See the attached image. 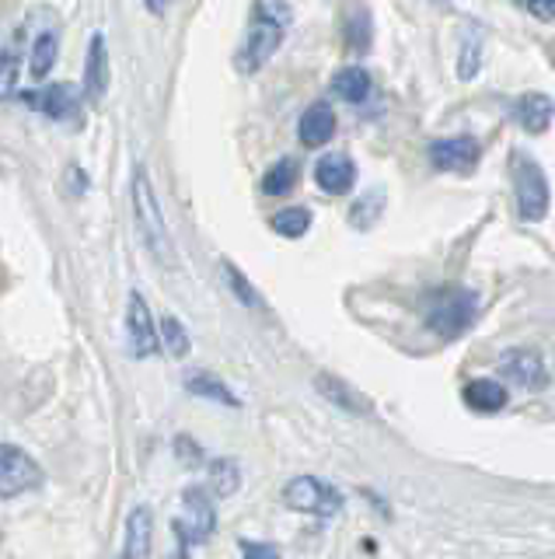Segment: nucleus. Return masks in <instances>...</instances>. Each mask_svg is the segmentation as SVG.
I'll return each instance as SVG.
<instances>
[{
  "label": "nucleus",
  "mask_w": 555,
  "mask_h": 559,
  "mask_svg": "<svg viewBox=\"0 0 555 559\" xmlns=\"http://www.w3.org/2000/svg\"><path fill=\"white\" fill-rule=\"evenodd\" d=\"M287 28H290V4L287 0H255L249 35L238 49V67L245 70V74H255V70L263 67L276 49H280Z\"/></svg>",
  "instance_id": "nucleus-1"
},
{
  "label": "nucleus",
  "mask_w": 555,
  "mask_h": 559,
  "mask_svg": "<svg viewBox=\"0 0 555 559\" xmlns=\"http://www.w3.org/2000/svg\"><path fill=\"white\" fill-rule=\"evenodd\" d=\"M475 322V294L464 287H444L426 301V329L441 340H458Z\"/></svg>",
  "instance_id": "nucleus-2"
},
{
  "label": "nucleus",
  "mask_w": 555,
  "mask_h": 559,
  "mask_svg": "<svg viewBox=\"0 0 555 559\" xmlns=\"http://www.w3.org/2000/svg\"><path fill=\"white\" fill-rule=\"evenodd\" d=\"M133 214H136V227H141V238L150 249L154 259L171 262V238H168V224L158 210V197H154V186L147 179V171L141 168L133 175Z\"/></svg>",
  "instance_id": "nucleus-3"
},
{
  "label": "nucleus",
  "mask_w": 555,
  "mask_h": 559,
  "mask_svg": "<svg viewBox=\"0 0 555 559\" xmlns=\"http://www.w3.org/2000/svg\"><path fill=\"white\" fill-rule=\"evenodd\" d=\"M514 171V197H517V214L520 221H542L548 214V179L545 171L538 168L531 154H514L510 162Z\"/></svg>",
  "instance_id": "nucleus-4"
},
{
  "label": "nucleus",
  "mask_w": 555,
  "mask_h": 559,
  "mask_svg": "<svg viewBox=\"0 0 555 559\" xmlns=\"http://www.w3.org/2000/svg\"><path fill=\"white\" fill-rule=\"evenodd\" d=\"M182 503H185V518L171 521V532H176V538H179V556L185 559L189 546H203V542L214 535L217 511H214L210 497H206L203 489H196V486L185 489Z\"/></svg>",
  "instance_id": "nucleus-5"
},
{
  "label": "nucleus",
  "mask_w": 555,
  "mask_h": 559,
  "mask_svg": "<svg viewBox=\"0 0 555 559\" xmlns=\"http://www.w3.org/2000/svg\"><path fill=\"white\" fill-rule=\"evenodd\" d=\"M283 503L290 511H301V514L333 518L342 511V493L333 483H322L315 476H298L283 486Z\"/></svg>",
  "instance_id": "nucleus-6"
},
{
  "label": "nucleus",
  "mask_w": 555,
  "mask_h": 559,
  "mask_svg": "<svg viewBox=\"0 0 555 559\" xmlns=\"http://www.w3.org/2000/svg\"><path fill=\"white\" fill-rule=\"evenodd\" d=\"M126 336H130V349L133 357H154L161 349V332L158 322H154L150 305L144 301V294H130V308H126Z\"/></svg>",
  "instance_id": "nucleus-7"
},
{
  "label": "nucleus",
  "mask_w": 555,
  "mask_h": 559,
  "mask_svg": "<svg viewBox=\"0 0 555 559\" xmlns=\"http://www.w3.org/2000/svg\"><path fill=\"white\" fill-rule=\"evenodd\" d=\"M43 468L28 459L22 448L0 444V497H19L25 489L39 486Z\"/></svg>",
  "instance_id": "nucleus-8"
},
{
  "label": "nucleus",
  "mask_w": 555,
  "mask_h": 559,
  "mask_svg": "<svg viewBox=\"0 0 555 559\" xmlns=\"http://www.w3.org/2000/svg\"><path fill=\"white\" fill-rule=\"evenodd\" d=\"M499 374L507 378L510 384H520L528 392H542L548 384V371H545V360L538 349H507L499 357Z\"/></svg>",
  "instance_id": "nucleus-9"
},
{
  "label": "nucleus",
  "mask_w": 555,
  "mask_h": 559,
  "mask_svg": "<svg viewBox=\"0 0 555 559\" xmlns=\"http://www.w3.org/2000/svg\"><path fill=\"white\" fill-rule=\"evenodd\" d=\"M479 157H482V147L475 136H447V140H437V144H430V162L441 171L472 175Z\"/></svg>",
  "instance_id": "nucleus-10"
},
{
  "label": "nucleus",
  "mask_w": 555,
  "mask_h": 559,
  "mask_svg": "<svg viewBox=\"0 0 555 559\" xmlns=\"http://www.w3.org/2000/svg\"><path fill=\"white\" fill-rule=\"evenodd\" d=\"M25 102H28V109H39L49 119L67 122V119H74L81 109V87L71 81H60V84L43 87V92H28Z\"/></svg>",
  "instance_id": "nucleus-11"
},
{
  "label": "nucleus",
  "mask_w": 555,
  "mask_h": 559,
  "mask_svg": "<svg viewBox=\"0 0 555 559\" xmlns=\"http://www.w3.org/2000/svg\"><path fill=\"white\" fill-rule=\"evenodd\" d=\"M109 81H112L109 46H106V35L95 32L92 43H88V57H84V98H88L92 105H98L109 92Z\"/></svg>",
  "instance_id": "nucleus-12"
},
{
  "label": "nucleus",
  "mask_w": 555,
  "mask_h": 559,
  "mask_svg": "<svg viewBox=\"0 0 555 559\" xmlns=\"http://www.w3.org/2000/svg\"><path fill=\"white\" fill-rule=\"evenodd\" d=\"M315 182L328 197H342V192H350L357 182V165L346 154H325L315 165Z\"/></svg>",
  "instance_id": "nucleus-13"
},
{
  "label": "nucleus",
  "mask_w": 555,
  "mask_h": 559,
  "mask_svg": "<svg viewBox=\"0 0 555 559\" xmlns=\"http://www.w3.org/2000/svg\"><path fill=\"white\" fill-rule=\"evenodd\" d=\"M298 133H301V144L304 147H325L328 140H333V133H336V112H333V105H325V102L307 105L301 122H298Z\"/></svg>",
  "instance_id": "nucleus-14"
},
{
  "label": "nucleus",
  "mask_w": 555,
  "mask_h": 559,
  "mask_svg": "<svg viewBox=\"0 0 555 559\" xmlns=\"http://www.w3.org/2000/svg\"><path fill=\"white\" fill-rule=\"evenodd\" d=\"M315 389L333 402V406H339V409H346V413H357V416H371L374 413V406H371V399L367 395H360L353 384H346L342 378H336V374H318L315 378Z\"/></svg>",
  "instance_id": "nucleus-15"
},
{
  "label": "nucleus",
  "mask_w": 555,
  "mask_h": 559,
  "mask_svg": "<svg viewBox=\"0 0 555 559\" xmlns=\"http://www.w3.org/2000/svg\"><path fill=\"white\" fill-rule=\"evenodd\" d=\"M461 399H464V406L468 409H475V413H482V416H490V413H499L503 406H507V389H503L499 381H493V378H475V381H468L464 384V392H461Z\"/></svg>",
  "instance_id": "nucleus-16"
},
{
  "label": "nucleus",
  "mask_w": 555,
  "mask_h": 559,
  "mask_svg": "<svg viewBox=\"0 0 555 559\" xmlns=\"http://www.w3.org/2000/svg\"><path fill=\"white\" fill-rule=\"evenodd\" d=\"M555 116V102L542 92H528V95H520L517 102V122L524 127L528 133H542L548 130V122Z\"/></svg>",
  "instance_id": "nucleus-17"
},
{
  "label": "nucleus",
  "mask_w": 555,
  "mask_h": 559,
  "mask_svg": "<svg viewBox=\"0 0 555 559\" xmlns=\"http://www.w3.org/2000/svg\"><path fill=\"white\" fill-rule=\"evenodd\" d=\"M150 528L154 518L147 507H133V514L126 521V552L123 559H147L150 556Z\"/></svg>",
  "instance_id": "nucleus-18"
},
{
  "label": "nucleus",
  "mask_w": 555,
  "mask_h": 559,
  "mask_svg": "<svg viewBox=\"0 0 555 559\" xmlns=\"http://www.w3.org/2000/svg\"><path fill=\"white\" fill-rule=\"evenodd\" d=\"M22 39L25 32L19 28L11 35V39L0 46V98L14 95V87H19V70H22Z\"/></svg>",
  "instance_id": "nucleus-19"
},
{
  "label": "nucleus",
  "mask_w": 555,
  "mask_h": 559,
  "mask_svg": "<svg viewBox=\"0 0 555 559\" xmlns=\"http://www.w3.org/2000/svg\"><path fill=\"white\" fill-rule=\"evenodd\" d=\"M57 46H60L57 32H43V35H36V43L28 46V78L36 81V84L46 81L49 70H53V63H57Z\"/></svg>",
  "instance_id": "nucleus-20"
},
{
  "label": "nucleus",
  "mask_w": 555,
  "mask_h": 559,
  "mask_svg": "<svg viewBox=\"0 0 555 559\" xmlns=\"http://www.w3.org/2000/svg\"><path fill=\"white\" fill-rule=\"evenodd\" d=\"M301 179V165L293 157H280L266 175H263V192L266 197H287V192L298 186Z\"/></svg>",
  "instance_id": "nucleus-21"
},
{
  "label": "nucleus",
  "mask_w": 555,
  "mask_h": 559,
  "mask_svg": "<svg viewBox=\"0 0 555 559\" xmlns=\"http://www.w3.org/2000/svg\"><path fill=\"white\" fill-rule=\"evenodd\" d=\"M333 92L342 98V102H363L371 95V78H367V70H360V67H342L339 74L333 78Z\"/></svg>",
  "instance_id": "nucleus-22"
},
{
  "label": "nucleus",
  "mask_w": 555,
  "mask_h": 559,
  "mask_svg": "<svg viewBox=\"0 0 555 559\" xmlns=\"http://www.w3.org/2000/svg\"><path fill=\"white\" fill-rule=\"evenodd\" d=\"M185 389L193 392V395H200V399H214V402H220V406H238L234 392H231L228 384H224L217 374H206V371L189 374V378H185Z\"/></svg>",
  "instance_id": "nucleus-23"
},
{
  "label": "nucleus",
  "mask_w": 555,
  "mask_h": 559,
  "mask_svg": "<svg viewBox=\"0 0 555 559\" xmlns=\"http://www.w3.org/2000/svg\"><path fill=\"white\" fill-rule=\"evenodd\" d=\"M269 227L280 238H304L311 227V210L307 206H287L280 214H273Z\"/></svg>",
  "instance_id": "nucleus-24"
},
{
  "label": "nucleus",
  "mask_w": 555,
  "mask_h": 559,
  "mask_svg": "<svg viewBox=\"0 0 555 559\" xmlns=\"http://www.w3.org/2000/svg\"><path fill=\"white\" fill-rule=\"evenodd\" d=\"M158 332H161V346H165L168 357H176V360L189 357V346L193 343H189V332L176 314H165V319L158 322Z\"/></svg>",
  "instance_id": "nucleus-25"
},
{
  "label": "nucleus",
  "mask_w": 555,
  "mask_h": 559,
  "mask_svg": "<svg viewBox=\"0 0 555 559\" xmlns=\"http://www.w3.org/2000/svg\"><path fill=\"white\" fill-rule=\"evenodd\" d=\"M241 486V468L231 459L210 462V493L214 497H234Z\"/></svg>",
  "instance_id": "nucleus-26"
},
{
  "label": "nucleus",
  "mask_w": 555,
  "mask_h": 559,
  "mask_svg": "<svg viewBox=\"0 0 555 559\" xmlns=\"http://www.w3.org/2000/svg\"><path fill=\"white\" fill-rule=\"evenodd\" d=\"M220 273H224V284L231 287V294H234L245 308H258V305H263V297H258V290L249 284V276L241 273V270L234 266V262L224 259V262H220Z\"/></svg>",
  "instance_id": "nucleus-27"
},
{
  "label": "nucleus",
  "mask_w": 555,
  "mask_h": 559,
  "mask_svg": "<svg viewBox=\"0 0 555 559\" xmlns=\"http://www.w3.org/2000/svg\"><path fill=\"white\" fill-rule=\"evenodd\" d=\"M381 206H385V192H381V189L367 192V197H363L360 203H353V210H350V224H357V227H371L374 217H381Z\"/></svg>",
  "instance_id": "nucleus-28"
},
{
  "label": "nucleus",
  "mask_w": 555,
  "mask_h": 559,
  "mask_svg": "<svg viewBox=\"0 0 555 559\" xmlns=\"http://www.w3.org/2000/svg\"><path fill=\"white\" fill-rule=\"evenodd\" d=\"M241 552H245V559H283L280 549L269 546V542H249V538H241Z\"/></svg>",
  "instance_id": "nucleus-29"
},
{
  "label": "nucleus",
  "mask_w": 555,
  "mask_h": 559,
  "mask_svg": "<svg viewBox=\"0 0 555 559\" xmlns=\"http://www.w3.org/2000/svg\"><path fill=\"white\" fill-rule=\"evenodd\" d=\"M475 70H479V46H475V43H468L464 52H461L458 74H461V81H472V78H475Z\"/></svg>",
  "instance_id": "nucleus-30"
},
{
  "label": "nucleus",
  "mask_w": 555,
  "mask_h": 559,
  "mask_svg": "<svg viewBox=\"0 0 555 559\" xmlns=\"http://www.w3.org/2000/svg\"><path fill=\"white\" fill-rule=\"evenodd\" d=\"M176 451L182 454V462H189V465H203V454H200V448L193 444V437H176Z\"/></svg>",
  "instance_id": "nucleus-31"
},
{
  "label": "nucleus",
  "mask_w": 555,
  "mask_h": 559,
  "mask_svg": "<svg viewBox=\"0 0 555 559\" xmlns=\"http://www.w3.org/2000/svg\"><path fill=\"white\" fill-rule=\"evenodd\" d=\"M528 8L534 17H542V22H548V17L555 14V0H528Z\"/></svg>",
  "instance_id": "nucleus-32"
},
{
  "label": "nucleus",
  "mask_w": 555,
  "mask_h": 559,
  "mask_svg": "<svg viewBox=\"0 0 555 559\" xmlns=\"http://www.w3.org/2000/svg\"><path fill=\"white\" fill-rule=\"evenodd\" d=\"M144 4H147V11H150V14H161L168 0H144Z\"/></svg>",
  "instance_id": "nucleus-33"
}]
</instances>
